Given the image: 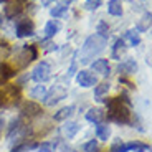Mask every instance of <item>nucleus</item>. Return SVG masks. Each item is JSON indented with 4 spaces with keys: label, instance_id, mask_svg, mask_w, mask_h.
<instances>
[{
    "label": "nucleus",
    "instance_id": "nucleus-1",
    "mask_svg": "<svg viewBox=\"0 0 152 152\" xmlns=\"http://www.w3.org/2000/svg\"><path fill=\"white\" fill-rule=\"evenodd\" d=\"M104 104L107 106L106 118L116 124H129L131 122V111L129 107L118 98H107L103 99Z\"/></svg>",
    "mask_w": 152,
    "mask_h": 152
},
{
    "label": "nucleus",
    "instance_id": "nucleus-12",
    "mask_svg": "<svg viewBox=\"0 0 152 152\" xmlns=\"http://www.w3.org/2000/svg\"><path fill=\"white\" fill-rule=\"evenodd\" d=\"M22 10H23V7H22L20 2H10V4L5 7V17H7V18H13V17L18 15Z\"/></svg>",
    "mask_w": 152,
    "mask_h": 152
},
{
    "label": "nucleus",
    "instance_id": "nucleus-26",
    "mask_svg": "<svg viewBox=\"0 0 152 152\" xmlns=\"http://www.w3.org/2000/svg\"><path fill=\"white\" fill-rule=\"evenodd\" d=\"M96 151H98V142L94 139L84 144V152H96Z\"/></svg>",
    "mask_w": 152,
    "mask_h": 152
},
{
    "label": "nucleus",
    "instance_id": "nucleus-25",
    "mask_svg": "<svg viewBox=\"0 0 152 152\" xmlns=\"http://www.w3.org/2000/svg\"><path fill=\"white\" fill-rule=\"evenodd\" d=\"M111 152H127V149H126V144H122L121 141H116L111 145Z\"/></svg>",
    "mask_w": 152,
    "mask_h": 152
},
{
    "label": "nucleus",
    "instance_id": "nucleus-29",
    "mask_svg": "<svg viewBox=\"0 0 152 152\" xmlns=\"http://www.w3.org/2000/svg\"><path fill=\"white\" fill-rule=\"evenodd\" d=\"M107 31H109V27H107L104 22H101V23L98 25V33L103 35V37H109V35H107Z\"/></svg>",
    "mask_w": 152,
    "mask_h": 152
},
{
    "label": "nucleus",
    "instance_id": "nucleus-33",
    "mask_svg": "<svg viewBox=\"0 0 152 152\" xmlns=\"http://www.w3.org/2000/svg\"><path fill=\"white\" fill-rule=\"evenodd\" d=\"M48 2H53V0H45V4H48Z\"/></svg>",
    "mask_w": 152,
    "mask_h": 152
},
{
    "label": "nucleus",
    "instance_id": "nucleus-14",
    "mask_svg": "<svg viewBox=\"0 0 152 152\" xmlns=\"http://www.w3.org/2000/svg\"><path fill=\"white\" fill-rule=\"evenodd\" d=\"M107 12L114 17L122 15V2L121 0H109L107 2Z\"/></svg>",
    "mask_w": 152,
    "mask_h": 152
},
{
    "label": "nucleus",
    "instance_id": "nucleus-34",
    "mask_svg": "<svg viewBox=\"0 0 152 152\" xmlns=\"http://www.w3.org/2000/svg\"><path fill=\"white\" fill-rule=\"evenodd\" d=\"M20 2H27V0H20Z\"/></svg>",
    "mask_w": 152,
    "mask_h": 152
},
{
    "label": "nucleus",
    "instance_id": "nucleus-31",
    "mask_svg": "<svg viewBox=\"0 0 152 152\" xmlns=\"http://www.w3.org/2000/svg\"><path fill=\"white\" fill-rule=\"evenodd\" d=\"M25 50H27L28 53H30V60H37V48H35V45H27L25 46Z\"/></svg>",
    "mask_w": 152,
    "mask_h": 152
},
{
    "label": "nucleus",
    "instance_id": "nucleus-30",
    "mask_svg": "<svg viewBox=\"0 0 152 152\" xmlns=\"http://www.w3.org/2000/svg\"><path fill=\"white\" fill-rule=\"evenodd\" d=\"M37 151H38V152H53V145L48 144V142H43V144L38 145Z\"/></svg>",
    "mask_w": 152,
    "mask_h": 152
},
{
    "label": "nucleus",
    "instance_id": "nucleus-18",
    "mask_svg": "<svg viewBox=\"0 0 152 152\" xmlns=\"http://www.w3.org/2000/svg\"><path fill=\"white\" fill-rule=\"evenodd\" d=\"M78 131H80V126L76 124V122H68L66 126H63V134L68 139H73L78 134Z\"/></svg>",
    "mask_w": 152,
    "mask_h": 152
},
{
    "label": "nucleus",
    "instance_id": "nucleus-2",
    "mask_svg": "<svg viewBox=\"0 0 152 152\" xmlns=\"http://www.w3.org/2000/svg\"><path fill=\"white\" fill-rule=\"evenodd\" d=\"M106 43H107V37H103V35H99V33L91 35V37L84 42L83 48H81V60L80 61L83 65H89L93 58L98 56V55L104 50Z\"/></svg>",
    "mask_w": 152,
    "mask_h": 152
},
{
    "label": "nucleus",
    "instance_id": "nucleus-19",
    "mask_svg": "<svg viewBox=\"0 0 152 152\" xmlns=\"http://www.w3.org/2000/svg\"><path fill=\"white\" fill-rule=\"evenodd\" d=\"M13 76H15V69L7 63H0V78L2 80H8V78H13Z\"/></svg>",
    "mask_w": 152,
    "mask_h": 152
},
{
    "label": "nucleus",
    "instance_id": "nucleus-4",
    "mask_svg": "<svg viewBox=\"0 0 152 152\" xmlns=\"http://www.w3.org/2000/svg\"><path fill=\"white\" fill-rule=\"evenodd\" d=\"M15 96L20 98L18 96V88L12 86V84H7L5 88H2V89H0V107L10 106V104L15 101Z\"/></svg>",
    "mask_w": 152,
    "mask_h": 152
},
{
    "label": "nucleus",
    "instance_id": "nucleus-8",
    "mask_svg": "<svg viewBox=\"0 0 152 152\" xmlns=\"http://www.w3.org/2000/svg\"><path fill=\"white\" fill-rule=\"evenodd\" d=\"M118 71H119V75H122V76H131L137 71V63L132 58H127V60H124L122 63L118 65Z\"/></svg>",
    "mask_w": 152,
    "mask_h": 152
},
{
    "label": "nucleus",
    "instance_id": "nucleus-21",
    "mask_svg": "<svg viewBox=\"0 0 152 152\" xmlns=\"http://www.w3.org/2000/svg\"><path fill=\"white\" fill-rule=\"evenodd\" d=\"M73 111H75V106H66V107H63V109H60L55 114V121H63V119L69 118L73 114Z\"/></svg>",
    "mask_w": 152,
    "mask_h": 152
},
{
    "label": "nucleus",
    "instance_id": "nucleus-9",
    "mask_svg": "<svg viewBox=\"0 0 152 152\" xmlns=\"http://www.w3.org/2000/svg\"><path fill=\"white\" fill-rule=\"evenodd\" d=\"M86 119L89 122H94V124H101V122L106 119V113H104L101 107H91V109L86 113Z\"/></svg>",
    "mask_w": 152,
    "mask_h": 152
},
{
    "label": "nucleus",
    "instance_id": "nucleus-22",
    "mask_svg": "<svg viewBox=\"0 0 152 152\" xmlns=\"http://www.w3.org/2000/svg\"><path fill=\"white\" fill-rule=\"evenodd\" d=\"M151 12H147V13H144V17L141 18V22L137 23V30L139 31H145L151 28Z\"/></svg>",
    "mask_w": 152,
    "mask_h": 152
},
{
    "label": "nucleus",
    "instance_id": "nucleus-13",
    "mask_svg": "<svg viewBox=\"0 0 152 152\" xmlns=\"http://www.w3.org/2000/svg\"><path fill=\"white\" fill-rule=\"evenodd\" d=\"M60 28H61V25H60V22H58V20H50V22L45 25V37L46 38L55 37V35L60 31Z\"/></svg>",
    "mask_w": 152,
    "mask_h": 152
},
{
    "label": "nucleus",
    "instance_id": "nucleus-17",
    "mask_svg": "<svg viewBox=\"0 0 152 152\" xmlns=\"http://www.w3.org/2000/svg\"><path fill=\"white\" fill-rule=\"evenodd\" d=\"M111 136V127L106 124H98V127H96V137L98 139H101V141H107Z\"/></svg>",
    "mask_w": 152,
    "mask_h": 152
},
{
    "label": "nucleus",
    "instance_id": "nucleus-24",
    "mask_svg": "<svg viewBox=\"0 0 152 152\" xmlns=\"http://www.w3.org/2000/svg\"><path fill=\"white\" fill-rule=\"evenodd\" d=\"M109 91V83H101V84H98V86L94 88V96H98V98H101L103 94H106V93Z\"/></svg>",
    "mask_w": 152,
    "mask_h": 152
},
{
    "label": "nucleus",
    "instance_id": "nucleus-10",
    "mask_svg": "<svg viewBox=\"0 0 152 152\" xmlns=\"http://www.w3.org/2000/svg\"><path fill=\"white\" fill-rule=\"evenodd\" d=\"M20 113H22L23 116L33 118V116H38V114L42 113V107H40V104L33 103V101H27V103H23V106H22V109H20Z\"/></svg>",
    "mask_w": 152,
    "mask_h": 152
},
{
    "label": "nucleus",
    "instance_id": "nucleus-32",
    "mask_svg": "<svg viewBox=\"0 0 152 152\" xmlns=\"http://www.w3.org/2000/svg\"><path fill=\"white\" fill-rule=\"evenodd\" d=\"M2 127H4V119H0V131H2Z\"/></svg>",
    "mask_w": 152,
    "mask_h": 152
},
{
    "label": "nucleus",
    "instance_id": "nucleus-15",
    "mask_svg": "<svg viewBox=\"0 0 152 152\" xmlns=\"http://www.w3.org/2000/svg\"><path fill=\"white\" fill-rule=\"evenodd\" d=\"M124 42H127L131 46H137L139 43H141V37H139V33H137V30H127L124 33V38H122Z\"/></svg>",
    "mask_w": 152,
    "mask_h": 152
},
{
    "label": "nucleus",
    "instance_id": "nucleus-23",
    "mask_svg": "<svg viewBox=\"0 0 152 152\" xmlns=\"http://www.w3.org/2000/svg\"><path fill=\"white\" fill-rule=\"evenodd\" d=\"M66 10H68V7H66L65 4H58L56 7H53L51 8V17H55V18H60V17H63L66 13Z\"/></svg>",
    "mask_w": 152,
    "mask_h": 152
},
{
    "label": "nucleus",
    "instance_id": "nucleus-3",
    "mask_svg": "<svg viewBox=\"0 0 152 152\" xmlns=\"http://www.w3.org/2000/svg\"><path fill=\"white\" fill-rule=\"evenodd\" d=\"M66 94H68V89H66V86H61V84H56V86H53L50 91H46L45 94V103L48 104V106H53V104L60 103L61 99H65Z\"/></svg>",
    "mask_w": 152,
    "mask_h": 152
},
{
    "label": "nucleus",
    "instance_id": "nucleus-11",
    "mask_svg": "<svg viewBox=\"0 0 152 152\" xmlns=\"http://www.w3.org/2000/svg\"><path fill=\"white\" fill-rule=\"evenodd\" d=\"M91 68L94 69L96 73H101V75H104V76H107V75H109V71H111L107 60H96V61H93Z\"/></svg>",
    "mask_w": 152,
    "mask_h": 152
},
{
    "label": "nucleus",
    "instance_id": "nucleus-6",
    "mask_svg": "<svg viewBox=\"0 0 152 152\" xmlns=\"http://www.w3.org/2000/svg\"><path fill=\"white\" fill-rule=\"evenodd\" d=\"M15 31H17V37L18 38H25V37H31L35 33V25L30 18H23L17 23L15 27Z\"/></svg>",
    "mask_w": 152,
    "mask_h": 152
},
{
    "label": "nucleus",
    "instance_id": "nucleus-16",
    "mask_svg": "<svg viewBox=\"0 0 152 152\" xmlns=\"http://www.w3.org/2000/svg\"><path fill=\"white\" fill-rule=\"evenodd\" d=\"M124 50H126V42L122 38H118L114 42V46H113V58L114 60H121V55L124 53Z\"/></svg>",
    "mask_w": 152,
    "mask_h": 152
},
{
    "label": "nucleus",
    "instance_id": "nucleus-36",
    "mask_svg": "<svg viewBox=\"0 0 152 152\" xmlns=\"http://www.w3.org/2000/svg\"><path fill=\"white\" fill-rule=\"evenodd\" d=\"M129 2H131V0H129Z\"/></svg>",
    "mask_w": 152,
    "mask_h": 152
},
{
    "label": "nucleus",
    "instance_id": "nucleus-7",
    "mask_svg": "<svg viewBox=\"0 0 152 152\" xmlns=\"http://www.w3.org/2000/svg\"><path fill=\"white\" fill-rule=\"evenodd\" d=\"M76 80H78V83H80L81 88H91V86H94V84L98 83L96 76L93 75V73H89L88 69H81V71H78Z\"/></svg>",
    "mask_w": 152,
    "mask_h": 152
},
{
    "label": "nucleus",
    "instance_id": "nucleus-28",
    "mask_svg": "<svg viewBox=\"0 0 152 152\" xmlns=\"http://www.w3.org/2000/svg\"><path fill=\"white\" fill-rule=\"evenodd\" d=\"M101 4H103V0H86V7L89 10H96L98 7H101Z\"/></svg>",
    "mask_w": 152,
    "mask_h": 152
},
{
    "label": "nucleus",
    "instance_id": "nucleus-20",
    "mask_svg": "<svg viewBox=\"0 0 152 152\" xmlns=\"http://www.w3.org/2000/svg\"><path fill=\"white\" fill-rule=\"evenodd\" d=\"M46 86H43V84H38V86H35L33 89H30V96L33 99H43L46 94Z\"/></svg>",
    "mask_w": 152,
    "mask_h": 152
},
{
    "label": "nucleus",
    "instance_id": "nucleus-5",
    "mask_svg": "<svg viewBox=\"0 0 152 152\" xmlns=\"http://www.w3.org/2000/svg\"><path fill=\"white\" fill-rule=\"evenodd\" d=\"M31 78H33L37 83H40V84L45 83V81H48L50 78H51V68H50V65L46 63V61L38 63V65L35 66V69H33Z\"/></svg>",
    "mask_w": 152,
    "mask_h": 152
},
{
    "label": "nucleus",
    "instance_id": "nucleus-35",
    "mask_svg": "<svg viewBox=\"0 0 152 152\" xmlns=\"http://www.w3.org/2000/svg\"><path fill=\"white\" fill-rule=\"evenodd\" d=\"M69 152H76V151H69Z\"/></svg>",
    "mask_w": 152,
    "mask_h": 152
},
{
    "label": "nucleus",
    "instance_id": "nucleus-27",
    "mask_svg": "<svg viewBox=\"0 0 152 152\" xmlns=\"http://www.w3.org/2000/svg\"><path fill=\"white\" fill-rule=\"evenodd\" d=\"M37 147V144H33V145H28V144H20V145H17V147H13L12 149V152H27L28 149H35Z\"/></svg>",
    "mask_w": 152,
    "mask_h": 152
}]
</instances>
